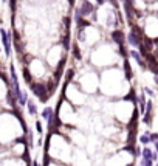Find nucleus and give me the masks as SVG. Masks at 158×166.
Listing matches in <instances>:
<instances>
[{
    "label": "nucleus",
    "mask_w": 158,
    "mask_h": 166,
    "mask_svg": "<svg viewBox=\"0 0 158 166\" xmlns=\"http://www.w3.org/2000/svg\"><path fill=\"white\" fill-rule=\"evenodd\" d=\"M155 154H158V141L155 143Z\"/></svg>",
    "instance_id": "15"
},
{
    "label": "nucleus",
    "mask_w": 158,
    "mask_h": 166,
    "mask_svg": "<svg viewBox=\"0 0 158 166\" xmlns=\"http://www.w3.org/2000/svg\"><path fill=\"white\" fill-rule=\"evenodd\" d=\"M150 143V132H146V134H143L140 137V145H143V146H147Z\"/></svg>",
    "instance_id": "9"
},
{
    "label": "nucleus",
    "mask_w": 158,
    "mask_h": 166,
    "mask_svg": "<svg viewBox=\"0 0 158 166\" xmlns=\"http://www.w3.org/2000/svg\"><path fill=\"white\" fill-rule=\"evenodd\" d=\"M42 118L48 123L50 126V129H53V124H54V120H56V113H54V110L51 107H45L42 110Z\"/></svg>",
    "instance_id": "5"
},
{
    "label": "nucleus",
    "mask_w": 158,
    "mask_h": 166,
    "mask_svg": "<svg viewBox=\"0 0 158 166\" xmlns=\"http://www.w3.org/2000/svg\"><path fill=\"white\" fill-rule=\"evenodd\" d=\"M158 141V134H155V132H150V143H155Z\"/></svg>",
    "instance_id": "13"
},
{
    "label": "nucleus",
    "mask_w": 158,
    "mask_h": 166,
    "mask_svg": "<svg viewBox=\"0 0 158 166\" xmlns=\"http://www.w3.org/2000/svg\"><path fill=\"white\" fill-rule=\"evenodd\" d=\"M79 41L85 43H96L99 42V31L95 26H82L79 30Z\"/></svg>",
    "instance_id": "2"
},
{
    "label": "nucleus",
    "mask_w": 158,
    "mask_h": 166,
    "mask_svg": "<svg viewBox=\"0 0 158 166\" xmlns=\"http://www.w3.org/2000/svg\"><path fill=\"white\" fill-rule=\"evenodd\" d=\"M51 58H53V61H50L51 67H56V65H59V62H61V58H62V48L59 47V45L53 47L51 51L48 53V59H51Z\"/></svg>",
    "instance_id": "4"
},
{
    "label": "nucleus",
    "mask_w": 158,
    "mask_h": 166,
    "mask_svg": "<svg viewBox=\"0 0 158 166\" xmlns=\"http://www.w3.org/2000/svg\"><path fill=\"white\" fill-rule=\"evenodd\" d=\"M110 58H116V54H115V51H113V48L108 47V45L98 47L93 51V54H91V61H93L95 67L96 65L98 67H106V65L110 67L112 62H113Z\"/></svg>",
    "instance_id": "1"
},
{
    "label": "nucleus",
    "mask_w": 158,
    "mask_h": 166,
    "mask_svg": "<svg viewBox=\"0 0 158 166\" xmlns=\"http://www.w3.org/2000/svg\"><path fill=\"white\" fill-rule=\"evenodd\" d=\"M82 84H81V88L85 92V93H93L96 92L98 88V75L90 71V73H85L82 76Z\"/></svg>",
    "instance_id": "3"
},
{
    "label": "nucleus",
    "mask_w": 158,
    "mask_h": 166,
    "mask_svg": "<svg viewBox=\"0 0 158 166\" xmlns=\"http://www.w3.org/2000/svg\"><path fill=\"white\" fill-rule=\"evenodd\" d=\"M36 130L39 132V134H42V132H43V129H42V123H40V121H36Z\"/></svg>",
    "instance_id": "14"
},
{
    "label": "nucleus",
    "mask_w": 158,
    "mask_h": 166,
    "mask_svg": "<svg viewBox=\"0 0 158 166\" xmlns=\"http://www.w3.org/2000/svg\"><path fill=\"white\" fill-rule=\"evenodd\" d=\"M0 36H2V43H3V47H5V54H6V56H9V54H11V45H9L8 33L2 28V30H0Z\"/></svg>",
    "instance_id": "6"
},
{
    "label": "nucleus",
    "mask_w": 158,
    "mask_h": 166,
    "mask_svg": "<svg viewBox=\"0 0 158 166\" xmlns=\"http://www.w3.org/2000/svg\"><path fill=\"white\" fill-rule=\"evenodd\" d=\"M31 165H33V166H39V163H37V162H33Z\"/></svg>",
    "instance_id": "16"
},
{
    "label": "nucleus",
    "mask_w": 158,
    "mask_h": 166,
    "mask_svg": "<svg viewBox=\"0 0 158 166\" xmlns=\"http://www.w3.org/2000/svg\"><path fill=\"white\" fill-rule=\"evenodd\" d=\"M157 155H158V154H157ZM141 157H143V158H152V160H154V157H155V151H152V149L147 147V146H144L143 151H141Z\"/></svg>",
    "instance_id": "7"
},
{
    "label": "nucleus",
    "mask_w": 158,
    "mask_h": 166,
    "mask_svg": "<svg viewBox=\"0 0 158 166\" xmlns=\"http://www.w3.org/2000/svg\"><path fill=\"white\" fill-rule=\"evenodd\" d=\"M140 166H154V160H152V158H143V157H141Z\"/></svg>",
    "instance_id": "11"
},
{
    "label": "nucleus",
    "mask_w": 158,
    "mask_h": 166,
    "mask_svg": "<svg viewBox=\"0 0 158 166\" xmlns=\"http://www.w3.org/2000/svg\"><path fill=\"white\" fill-rule=\"evenodd\" d=\"M26 107H28V112H30V115H36L37 109H36V104H34V101H28V103H26Z\"/></svg>",
    "instance_id": "10"
},
{
    "label": "nucleus",
    "mask_w": 158,
    "mask_h": 166,
    "mask_svg": "<svg viewBox=\"0 0 158 166\" xmlns=\"http://www.w3.org/2000/svg\"><path fill=\"white\" fill-rule=\"evenodd\" d=\"M43 166H65V165L62 162H59V160H54L51 157L45 155V165H43Z\"/></svg>",
    "instance_id": "8"
},
{
    "label": "nucleus",
    "mask_w": 158,
    "mask_h": 166,
    "mask_svg": "<svg viewBox=\"0 0 158 166\" xmlns=\"http://www.w3.org/2000/svg\"><path fill=\"white\" fill-rule=\"evenodd\" d=\"M155 166H158V160H157V165H155Z\"/></svg>",
    "instance_id": "17"
},
{
    "label": "nucleus",
    "mask_w": 158,
    "mask_h": 166,
    "mask_svg": "<svg viewBox=\"0 0 158 166\" xmlns=\"http://www.w3.org/2000/svg\"><path fill=\"white\" fill-rule=\"evenodd\" d=\"M141 149L140 146H133V157H141Z\"/></svg>",
    "instance_id": "12"
}]
</instances>
